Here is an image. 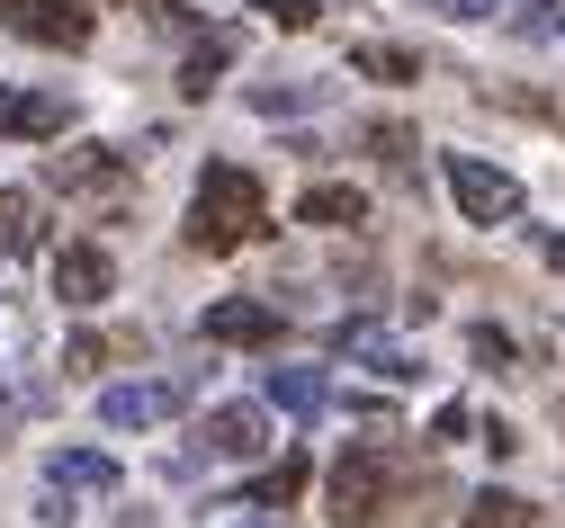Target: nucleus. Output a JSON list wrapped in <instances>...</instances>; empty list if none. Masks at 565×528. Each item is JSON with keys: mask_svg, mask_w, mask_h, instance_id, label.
I'll list each match as a JSON object with an SVG mask.
<instances>
[{"mask_svg": "<svg viewBox=\"0 0 565 528\" xmlns=\"http://www.w3.org/2000/svg\"><path fill=\"white\" fill-rule=\"evenodd\" d=\"M260 224H269V197H260V180L243 162H206L198 171V188H189V251L225 260V251H243L260 234Z\"/></svg>", "mask_w": 565, "mask_h": 528, "instance_id": "obj_1", "label": "nucleus"}, {"mask_svg": "<svg viewBox=\"0 0 565 528\" xmlns=\"http://www.w3.org/2000/svg\"><path fill=\"white\" fill-rule=\"evenodd\" d=\"M395 484H404V457H395L386 439L341 448L332 475H323V519H341V528H377V519L395 510Z\"/></svg>", "mask_w": 565, "mask_h": 528, "instance_id": "obj_2", "label": "nucleus"}, {"mask_svg": "<svg viewBox=\"0 0 565 528\" xmlns=\"http://www.w3.org/2000/svg\"><path fill=\"white\" fill-rule=\"evenodd\" d=\"M45 180H54L63 197H90V206H126V188H135L126 153H108V143H73V153H54Z\"/></svg>", "mask_w": 565, "mask_h": 528, "instance_id": "obj_3", "label": "nucleus"}, {"mask_svg": "<svg viewBox=\"0 0 565 528\" xmlns=\"http://www.w3.org/2000/svg\"><path fill=\"white\" fill-rule=\"evenodd\" d=\"M0 19H10V36L54 45V54H82V45L99 36V19L82 10V0H0Z\"/></svg>", "mask_w": 565, "mask_h": 528, "instance_id": "obj_4", "label": "nucleus"}, {"mask_svg": "<svg viewBox=\"0 0 565 528\" xmlns=\"http://www.w3.org/2000/svg\"><path fill=\"white\" fill-rule=\"evenodd\" d=\"M449 197H458L467 224H512L521 215V180L493 171V162H476V153H449Z\"/></svg>", "mask_w": 565, "mask_h": 528, "instance_id": "obj_5", "label": "nucleus"}, {"mask_svg": "<svg viewBox=\"0 0 565 528\" xmlns=\"http://www.w3.org/2000/svg\"><path fill=\"white\" fill-rule=\"evenodd\" d=\"M189 395H198L189 376H145V386H108V395H99V421H108V430H153V421H171Z\"/></svg>", "mask_w": 565, "mask_h": 528, "instance_id": "obj_6", "label": "nucleus"}, {"mask_svg": "<svg viewBox=\"0 0 565 528\" xmlns=\"http://www.w3.org/2000/svg\"><path fill=\"white\" fill-rule=\"evenodd\" d=\"M54 295H63L73 314L108 305V295H117V260H108L99 243H63V251H54Z\"/></svg>", "mask_w": 565, "mask_h": 528, "instance_id": "obj_7", "label": "nucleus"}, {"mask_svg": "<svg viewBox=\"0 0 565 528\" xmlns=\"http://www.w3.org/2000/svg\"><path fill=\"white\" fill-rule=\"evenodd\" d=\"M198 332L216 349H269L278 341V305H260V295H225V305H206Z\"/></svg>", "mask_w": 565, "mask_h": 528, "instance_id": "obj_8", "label": "nucleus"}, {"mask_svg": "<svg viewBox=\"0 0 565 528\" xmlns=\"http://www.w3.org/2000/svg\"><path fill=\"white\" fill-rule=\"evenodd\" d=\"M45 484H54L63 502H108L126 475H117L108 448H54V457H45Z\"/></svg>", "mask_w": 565, "mask_h": 528, "instance_id": "obj_9", "label": "nucleus"}, {"mask_svg": "<svg viewBox=\"0 0 565 528\" xmlns=\"http://www.w3.org/2000/svg\"><path fill=\"white\" fill-rule=\"evenodd\" d=\"M63 126H73V99H63V90H0V134H19V143H54Z\"/></svg>", "mask_w": 565, "mask_h": 528, "instance_id": "obj_10", "label": "nucleus"}, {"mask_svg": "<svg viewBox=\"0 0 565 528\" xmlns=\"http://www.w3.org/2000/svg\"><path fill=\"white\" fill-rule=\"evenodd\" d=\"M332 349H341V358H360V367H377V376H422V358H413L395 332H377V323H341Z\"/></svg>", "mask_w": 565, "mask_h": 528, "instance_id": "obj_11", "label": "nucleus"}, {"mask_svg": "<svg viewBox=\"0 0 565 528\" xmlns=\"http://www.w3.org/2000/svg\"><path fill=\"white\" fill-rule=\"evenodd\" d=\"M206 457H260V448H269V421L252 412V403H225V412H206Z\"/></svg>", "mask_w": 565, "mask_h": 528, "instance_id": "obj_12", "label": "nucleus"}, {"mask_svg": "<svg viewBox=\"0 0 565 528\" xmlns=\"http://www.w3.org/2000/svg\"><path fill=\"white\" fill-rule=\"evenodd\" d=\"M297 224H323V234H341V224H369V197L350 188V180H315L297 197Z\"/></svg>", "mask_w": 565, "mask_h": 528, "instance_id": "obj_13", "label": "nucleus"}, {"mask_svg": "<svg viewBox=\"0 0 565 528\" xmlns=\"http://www.w3.org/2000/svg\"><path fill=\"white\" fill-rule=\"evenodd\" d=\"M278 412H297V421H315L323 403H332V386H323V367H269V386H260Z\"/></svg>", "mask_w": 565, "mask_h": 528, "instance_id": "obj_14", "label": "nucleus"}, {"mask_svg": "<svg viewBox=\"0 0 565 528\" xmlns=\"http://www.w3.org/2000/svg\"><path fill=\"white\" fill-rule=\"evenodd\" d=\"M36 243H45L36 197H28V188H0V260H19V251H36Z\"/></svg>", "mask_w": 565, "mask_h": 528, "instance_id": "obj_15", "label": "nucleus"}, {"mask_svg": "<svg viewBox=\"0 0 565 528\" xmlns=\"http://www.w3.org/2000/svg\"><path fill=\"white\" fill-rule=\"evenodd\" d=\"M225 63H234V28H206V36L189 45V63H180V90H189V99H206V82H216Z\"/></svg>", "mask_w": 565, "mask_h": 528, "instance_id": "obj_16", "label": "nucleus"}, {"mask_svg": "<svg viewBox=\"0 0 565 528\" xmlns=\"http://www.w3.org/2000/svg\"><path fill=\"white\" fill-rule=\"evenodd\" d=\"M350 72L360 82H422V54L413 45H350Z\"/></svg>", "mask_w": 565, "mask_h": 528, "instance_id": "obj_17", "label": "nucleus"}, {"mask_svg": "<svg viewBox=\"0 0 565 528\" xmlns=\"http://www.w3.org/2000/svg\"><path fill=\"white\" fill-rule=\"evenodd\" d=\"M467 528H547V519H539V502H521V493H476V502H467Z\"/></svg>", "mask_w": 565, "mask_h": 528, "instance_id": "obj_18", "label": "nucleus"}, {"mask_svg": "<svg viewBox=\"0 0 565 528\" xmlns=\"http://www.w3.org/2000/svg\"><path fill=\"white\" fill-rule=\"evenodd\" d=\"M135 349H145L135 332H82L73 349H63V367H73V376H90V367H108V358H135Z\"/></svg>", "mask_w": 565, "mask_h": 528, "instance_id": "obj_19", "label": "nucleus"}, {"mask_svg": "<svg viewBox=\"0 0 565 528\" xmlns=\"http://www.w3.org/2000/svg\"><path fill=\"white\" fill-rule=\"evenodd\" d=\"M297 493H306V457H278V466L252 484V510H288Z\"/></svg>", "mask_w": 565, "mask_h": 528, "instance_id": "obj_20", "label": "nucleus"}, {"mask_svg": "<svg viewBox=\"0 0 565 528\" xmlns=\"http://www.w3.org/2000/svg\"><path fill=\"white\" fill-rule=\"evenodd\" d=\"M260 117H297V108H323V82H260L252 90Z\"/></svg>", "mask_w": 565, "mask_h": 528, "instance_id": "obj_21", "label": "nucleus"}, {"mask_svg": "<svg viewBox=\"0 0 565 528\" xmlns=\"http://www.w3.org/2000/svg\"><path fill=\"white\" fill-rule=\"evenodd\" d=\"M360 143H377V162H413V153H422V134H413L404 117H377V126H360Z\"/></svg>", "mask_w": 565, "mask_h": 528, "instance_id": "obj_22", "label": "nucleus"}, {"mask_svg": "<svg viewBox=\"0 0 565 528\" xmlns=\"http://www.w3.org/2000/svg\"><path fill=\"white\" fill-rule=\"evenodd\" d=\"M503 19H512L521 36H565V10H556V0H503Z\"/></svg>", "mask_w": 565, "mask_h": 528, "instance_id": "obj_23", "label": "nucleus"}, {"mask_svg": "<svg viewBox=\"0 0 565 528\" xmlns=\"http://www.w3.org/2000/svg\"><path fill=\"white\" fill-rule=\"evenodd\" d=\"M467 349H476L484 367H512V341H503V332H493V323H476V332H467Z\"/></svg>", "mask_w": 565, "mask_h": 528, "instance_id": "obj_24", "label": "nucleus"}, {"mask_svg": "<svg viewBox=\"0 0 565 528\" xmlns=\"http://www.w3.org/2000/svg\"><path fill=\"white\" fill-rule=\"evenodd\" d=\"M36 519H45V528H82V502H63V493L45 484V493H36Z\"/></svg>", "mask_w": 565, "mask_h": 528, "instance_id": "obj_25", "label": "nucleus"}, {"mask_svg": "<svg viewBox=\"0 0 565 528\" xmlns=\"http://www.w3.org/2000/svg\"><path fill=\"white\" fill-rule=\"evenodd\" d=\"M458 439H467V403H440L431 412V448H458Z\"/></svg>", "mask_w": 565, "mask_h": 528, "instance_id": "obj_26", "label": "nucleus"}, {"mask_svg": "<svg viewBox=\"0 0 565 528\" xmlns=\"http://www.w3.org/2000/svg\"><path fill=\"white\" fill-rule=\"evenodd\" d=\"M422 10H440V19H458V28H467V19H493L503 0H422Z\"/></svg>", "mask_w": 565, "mask_h": 528, "instance_id": "obj_27", "label": "nucleus"}, {"mask_svg": "<svg viewBox=\"0 0 565 528\" xmlns=\"http://www.w3.org/2000/svg\"><path fill=\"white\" fill-rule=\"evenodd\" d=\"M260 10H269L278 28H315V19H323V10H315V0H260Z\"/></svg>", "mask_w": 565, "mask_h": 528, "instance_id": "obj_28", "label": "nucleus"}, {"mask_svg": "<svg viewBox=\"0 0 565 528\" xmlns=\"http://www.w3.org/2000/svg\"><path fill=\"white\" fill-rule=\"evenodd\" d=\"M547 269H556V278H565V234H547Z\"/></svg>", "mask_w": 565, "mask_h": 528, "instance_id": "obj_29", "label": "nucleus"}, {"mask_svg": "<svg viewBox=\"0 0 565 528\" xmlns=\"http://www.w3.org/2000/svg\"><path fill=\"white\" fill-rule=\"evenodd\" d=\"M0 430H10V395H0Z\"/></svg>", "mask_w": 565, "mask_h": 528, "instance_id": "obj_30", "label": "nucleus"}, {"mask_svg": "<svg viewBox=\"0 0 565 528\" xmlns=\"http://www.w3.org/2000/svg\"><path fill=\"white\" fill-rule=\"evenodd\" d=\"M243 528H269V519H243Z\"/></svg>", "mask_w": 565, "mask_h": 528, "instance_id": "obj_31", "label": "nucleus"}]
</instances>
